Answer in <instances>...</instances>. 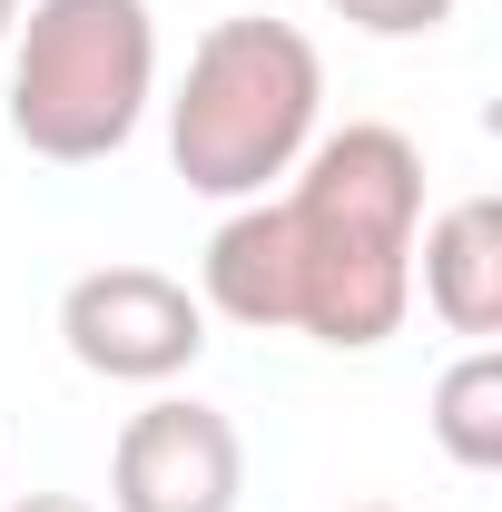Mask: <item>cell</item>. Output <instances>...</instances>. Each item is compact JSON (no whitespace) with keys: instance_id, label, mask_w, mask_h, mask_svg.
Here are the masks:
<instances>
[{"instance_id":"obj_1","label":"cell","mask_w":502,"mask_h":512,"mask_svg":"<svg viewBox=\"0 0 502 512\" xmlns=\"http://www.w3.org/2000/svg\"><path fill=\"white\" fill-rule=\"evenodd\" d=\"M286 256H296V335L335 355H375L414 316V227H424V148L384 119L315 128L286 168Z\"/></svg>"},{"instance_id":"obj_2","label":"cell","mask_w":502,"mask_h":512,"mask_svg":"<svg viewBox=\"0 0 502 512\" xmlns=\"http://www.w3.org/2000/svg\"><path fill=\"white\" fill-rule=\"evenodd\" d=\"M325 128V60L296 20L237 10L188 50V79L168 99V168L197 197L247 207L266 197Z\"/></svg>"},{"instance_id":"obj_3","label":"cell","mask_w":502,"mask_h":512,"mask_svg":"<svg viewBox=\"0 0 502 512\" xmlns=\"http://www.w3.org/2000/svg\"><path fill=\"white\" fill-rule=\"evenodd\" d=\"M158 99L148 0H30L10 30V138L50 168L119 158Z\"/></svg>"},{"instance_id":"obj_4","label":"cell","mask_w":502,"mask_h":512,"mask_svg":"<svg viewBox=\"0 0 502 512\" xmlns=\"http://www.w3.org/2000/svg\"><path fill=\"white\" fill-rule=\"evenodd\" d=\"M60 345L99 384H178L207 355V306L168 266H89L60 296Z\"/></svg>"},{"instance_id":"obj_5","label":"cell","mask_w":502,"mask_h":512,"mask_svg":"<svg viewBox=\"0 0 502 512\" xmlns=\"http://www.w3.org/2000/svg\"><path fill=\"white\" fill-rule=\"evenodd\" d=\"M237 493H247V444L197 394L138 404L109 444V512H237Z\"/></svg>"},{"instance_id":"obj_6","label":"cell","mask_w":502,"mask_h":512,"mask_svg":"<svg viewBox=\"0 0 502 512\" xmlns=\"http://www.w3.org/2000/svg\"><path fill=\"white\" fill-rule=\"evenodd\" d=\"M414 286L453 335H502V197H453L434 227H414Z\"/></svg>"},{"instance_id":"obj_7","label":"cell","mask_w":502,"mask_h":512,"mask_svg":"<svg viewBox=\"0 0 502 512\" xmlns=\"http://www.w3.org/2000/svg\"><path fill=\"white\" fill-rule=\"evenodd\" d=\"M197 306L227 316V325H256V335H286V325H296V256H286L276 197L227 207V227L197 256Z\"/></svg>"},{"instance_id":"obj_8","label":"cell","mask_w":502,"mask_h":512,"mask_svg":"<svg viewBox=\"0 0 502 512\" xmlns=\"http://www.w3.org/2000/svg\"><path fill=\"white\" fill-rule=\"evenodd\" d=\"M434 444H443V463H463V473H502V355L493 345H473V355L443 365Z\"/></svg>"},{"instance_id":"obj_9","label":"cell","mask_w":502,"mask_h":512,"mask_svg":"<svg viewBox=\"0 0 502 512\" xmlns=\"http://www.w3.org/2000/svg\"><path fill=\"white\" fill-rule=\"evenodd\" d=\"M345 30H365V40H424V30H443L463 0H325Z\"/></svg>"},{"instance_id":"obj_10","label":"cell","mask_w":502,"mask_h":512,"mask_svg":"<svg viewBox=\"0 0 502 512\" xmlns=\"http://www.w3.org/2000/svg\"><path fill=\"white\" fill-rule=\"evenodd\" d=\"M0 512H99V503H79V493H20V503H0Z\"/></svg>"},{"instance_id":"obj_11","label":"cell","mask_w":502,"mask_h":512,"mask_svg":"<svg viewBox=\"0 0 502 512\" xmlns=\"http://www.w3.org/2000/svg\"><path fill=\"white\" fill-rule=\"evenodd\" d=\"M10 30H20V0H0V50H10Z\"/></svg>"},{"instance_id":"obj_12","label":"cell","mask_w":502,"mask_h":512,"mask_svg":"<svg viewBox=\"0 0 502 512\" xmlns=\"http://www.w3.org/2000/svg\"><path fill=\"white\" fill-rule=\"evenodd\" d=\"M355 512H394V503H355Z\"/></svg>"}]
</instances>
